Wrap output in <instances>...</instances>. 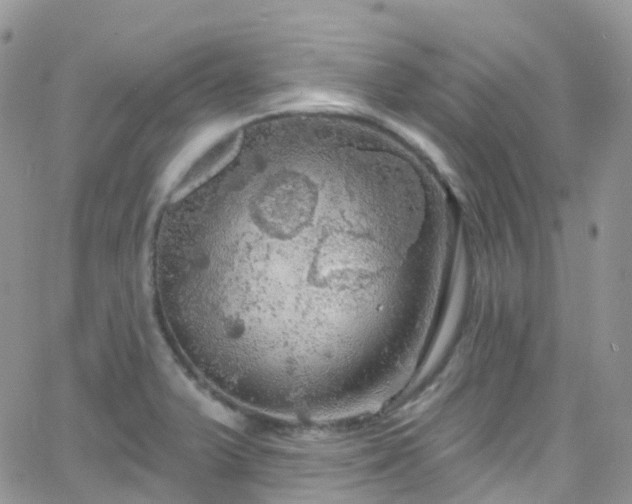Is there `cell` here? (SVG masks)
Wrapping results in <instances>:
<instances>
[{
    "label": "cell",
    "mask_w": 632,
    "mask_h": 504,
    "mask_svg": "<svg viewBox=\"0 0 632 504\" xmlns=\"http://www.w3.org/2000/svg\"><path fill=\"white\" fill-rule=\"evenodd\" d=\"M360 202L303 172L231 174L192 193L161 230L156 262L195 349L249 374L284 357L301 307L339 310L364 278Z\"/></svg>",
    "instance_id": "6da1fadb"
}]
</instances>
